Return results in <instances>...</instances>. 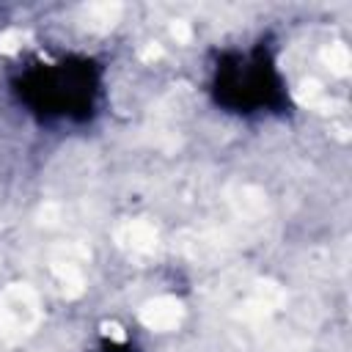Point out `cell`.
<instances>
[{"instance_id":"1","label":"cell","mask_w":352,"mask_h":352,"mask_svg":"<svg viewBox=\"0 0 352 352\" xmlns=\"http://www.w3.org/2000/svg\"><path fill=\"white\" fill-rule=\"evenodd\" d=\"M102 91L99 69L88 58L30 63L14 80V94L41 121H85Z\"/></svg>"},{"instance_id":"2","label":"cell","mask_w":352,"mask_h":352,"mask_svg":"<svg viewBox=\"0 0 352 352\" xmlns=\"http://www.w3.org/2000/svg\"><path fill=\"white\" fill-rule=\"evenodd\" d=\"M217 102L234 113H267L280 110L286 102L283 77L267 50H253L223 60L214 72Z\"/></svg>"}]
</instances>
